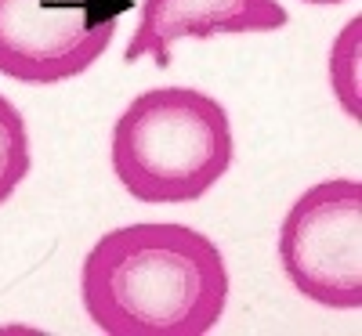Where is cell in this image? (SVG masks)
I'll list each match as a JSON object with an SVG mask.
<instances>
[{
    "mask_svg": "<svg viewBox=\"0 0 362 336\" xmlns=\"http://www.w3.org/2000/svg\"><path fill=\"white\" fill-rule=\"evenodd\" d=\"M80 300L109 336H203L225 315L228 268L203 232L141 221L87 250Z\"/></svg>",
    "mask_w": 362,
    "mask_h": 336,
    "instance_id": "cell-1",
    "label": "cell"
},
{
    "mask_svg": "<svg viewBox=\"0 0 362 336\" xmlns=\"http://www.w3.org/2000/svg\"><path fill=\"white\" fill-rule=\"evenodd\" d=\"M109 160L119 185L138 203H196L235 160L232 119L206 90L153 87L119 112Z\"/></svg>",
    "mask_w": 362,
    "mask_h": 336,
    "instance_id": "cell-2",
    "label": "cell"
},
{
    "mask_svg": "<svg viewBox=\"0 0 362 336\" xmlns=\"http://www.w3.org/2000/svg\"><path fill=\"white\" fill-rule=\"evenodd\" d=\"M279 260L300 296L322 308H362V185L329 177L286 210Z\"/></svg>",
    "mask_w": 362,
    "mask_h": 336,
    "instance_id": "cell-3",
    "label": "cell"
},
{
    "mask_svg": "<svg viewBox=\"0 0 362 336\" xmlns=\"http://www.w3.org/2000/svg\"><path fill=\"white\" fill-rule=\"evenodd\" d=\"M134 0H0V76L66 83L109 51Z\"/></svg>",
    "mask_w": 362,
    "mask_h": 336,
    "instance_id": "cell-4",
    "label": "cell"
},
{
    "mask_svg": "<svg viewBox=\"0 0 362 336\" xmlns=\"http://www.w3.org/2000/svg\"><path fill=\"white\" fill-rule=\"evenodd\" d=\"M290 22L279 0H141L138 29L124 51V62L153 58L170 66L177 40H210L225 33H276Z\"/></svg>",
    "mask_w": 362,
    "mask_h": 336,
    "instance_id": "cell-5",
    "label": "cell"
},
{
    "mask_svg": "<svg viewBox=\"0 0 362 336\" xmlns=\"http://www.w3.org/2000/svg\"><path fill=\"white\" fill-rule=\"evenodd\" d=\"M33 152H29V127L15 102L0 95V206H4L15 188L29 177Z\"/></svg>",
    "mask_w": 362,
    "mask_h": 336,
    "instance_id": "cell-6",
    "label": "cell"
},
{
    "mask_svg": "<svg viewBox=\"0 0 362 336\" xmlns=\"http://www.w3.org/2000/svg\"><path fill=\"white\" fill-rule=\"evenodd\" d=\"M305 4H322L326 8V4H344V0H305Z\"/></svg>",
    "mask_w": 362,
    "mask_h": 336,
    "instance_id": "cell-7",
    "label": "cell"
}]
</instances>
